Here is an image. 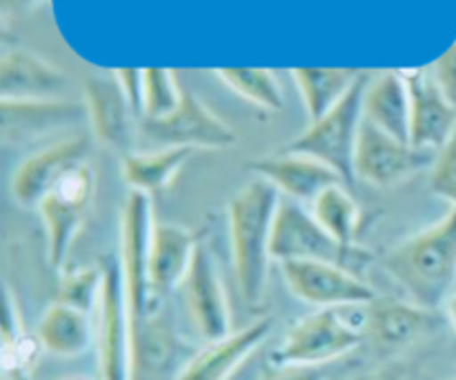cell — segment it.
<instances>
[{
    "label": "cell",
    "instance_id": "cell-1",
    "mask_svg": "<svg viewBox=\"0 0 456 380\" xmlns=\"http://www.w3.org/2000/svg\"><path fill=\"white\" fill-rule=\"evenodd\" d=\"M281 194L263 178L245 182L227 200V234L236 287L248 305H261L272 270V231Z\"/></svg>",
    "mask_w": 456,
    "mask_h": 380
},
{
    "label": "cell",
    "instance_id": "cell-2",
    "mask_svg": "<svg viewBox=\"0 0 456 380\" xmlns=\"http://www.w3.org/2000/svg\"><path fill=\"white\" fill-rule=\"evenodd\" d=\"M381 265L410 301L430 310L445 305L456 289V207L387 249Z\"/></svg>",
    "mask_w": 456,
    "mask_h": 380
},
{
    "label": "cell",
    "instance_id": "cell-3",
    "mask_svg": "<svg viewBox=\"0 0 456 380\" xmlns=\"http://www.w3.org/2000/svg\"><path fill=\"white\" fill-rule=\"evenodd\" d=\"M368 305L316 310L298 319L285 332L267 363L274 365H323L352 354L365 343Z\"/></svg>",
    "mask_w": 456,
    "mask_h": 380
},
{
    "label": "cell",
    "instance_id": "cell-4",
    "mask_svg": "<svg viewBox=\"0 0 456 380\" xmlns=\"http://www.w3.org/2000/svg\"><path fill=\"white\" fill-rule=\"evenodd\" d=\"M368 71H361L356 83L337 107L323 118L310 123V127L289 141L283 150L298 151L330 165L343 181H354V154L363 127V93L370 83Z\"/></svg>",
    "mask_w": 456,
    "mask_h": 380
},
{
    "label": "cell",
    "instance_id": "cell-5",
    "mask_svg": "<svg viewBox=\"0 0 456 380\" xmlns=\"http://www.w3.org/2000/svg\"><path fill=\"white\" fill-rule=\"evenodd\" d=\"M94 196H96V172L92 163L85 160L69 169L36 209L45 227L47 263L58 274L67 270L71 245L87 218Z\"/></svg>",
    "mask_w": 456,
    "mask_h": 380
},
{
    "label": "cell",
    "instance_id": "cell-6",
    "mask_svg": "<svg viewBox=\"0 0 456 380\" xmlns=\"http://www.w3.org/2000/svg\"><path fill=\"white\" fill-rule=\"evenodd\" d=\"M98 378L134 380V319L118 261L105 265L101 298L94 311Z\"/></svg>",
    "mask_w": 456,
    "mask_h": 380
},
{
    "label": "cell",
    "instance_id": "cell-7",
    "mask_svg": "<svg viewBox=\"0 0 456 380\" xmlns=\"http://www.w3.org/2000/svg\"><path fill=\"white\" fill-rule=\"evenodd\" d=\"M151 230H154L151 198L145 194H138V191H129L118 216V265L120 274H123L129 310H132L134 327L160 310L151 298L150 271H147Z\"/></svg>",
    "mask_w": 456,
    "mask_h": 380
},
{
    "label": "cell",
    "instance_id": "cell-8",
    "mask_svg": "<svg viewBox=\"0 0 456 380\" xmlns=\"http://www.w3.org/2000/svg\"><path fill=\"white\" fill-rule=\"evenodd\" d=\"M272 258L274 263L323 261L352 270L350 263H365L370 254L361 247H343L312 216L310 207L281 198L272 231Z\"/></svg>",
    "mask_w": 456,
    "mask_h": 380
},
{
    "label": "cell",
    "instance_id": "cell-9",
    "mask_svg": "<svg viewBox=\"0 0 456 380\" xmlns=\"http://www.w3.org/2000/svg\"><path fill=\"white\" fill-rule=\"evenodd\" d=\"M436 156L403 142L363 120L354 154V178L377 190H392L432 169Z\"/></svg>",
    "mask_w": 456,
    "mask_h": 380
},
{
    "label": "cell",
    "instance_id": "cell-10",
    "mask_svg": "<svg viewBox=\"0 0 456 380\" xmlns=\"http://www.w3.org/2000/svg\"><path fill=\"white\" fill-rule=\"evenodd\" d=\"M281 276L294 298L316 310L370 305L379 298L361 276L337 263L288 261L281 263Z\"/></svg>",
    "mask_w": 456,
    "mask_h": 380
},
{
    "label": "cell",
    "instance_id": "cell-11",
    "mask_svg": "<svg viewBox=\"0 0 456 380\" xmlns=\"http://www.w3.org/2000/svg\"><path fill=\"white\" fill-rule=\"evenodd\" d=\"M145 141L160 147H187V150H230L239 136L234 129L214 114L199 96L183 92V101L172 114L156 120H141Z\"/></svg>",
    "mask_w": 456,
    "mask_h": 380
},
{
    "label": "cell",
    "instance_id": "cell-12",
    "mask_svg": "<svg viewBox=\"0 0 456 380\" xmlns=\"http://www.w3.org/2000/svg\"><path fill=\"white\" fill-rule=\"evenodd\" d=\"M87 125L101 145L125 156L136 151L141 118L125 96L116 71H96L83 83Z\"/></svg>",
    "mask_w": 456,
    "mask_h": 380
},
{
    "label": "cell",
    "instance_id": "cell-13",
    "mask_svg": "<svg viewBox=\"0 0 456 380\" xmlns=\"http://www.w3.org/2000/svg\"><path fill=\"white\" fill-rule=\"evenodd\" d=\"M183 305L196 332L205 343L232 334V314L227 303L225 285L212 249L200 240L194 261L181 285Z\"/></svg>",
    "mask_w": 456,
    "mask_h": 380
},
{
    "label": "cell",
    "instance_id": "cell-14",
    "mask_svg": "<svg viewBox=\"0 0 456 380\" xmlns=\"http://www.w3.org/2000/svg\"><path fill=\"white\" fill-rule=\"evenodd\" d=\"M441 327L439 310H430L414 301L377 298L368 305V329L365 343H370L379 356L401 354L435 334Z\"/></svg>",
    "mask_w": 456,
    "mask_h": 380
},
{
    "label": "cell",
    "instance_id": "cell-15",
    "mask_svg": "<svg viewBox=\"0 0 456 380\" xmlns=\"http://www.w3.org/2000/svg\"><path fill=\"white\" fill-rule=\"evenodd\" d=\"M89 141L83 133H71L27 156L12 176V196L22 209H38L45 196L61 182L69 169L85 163Z\"/></svg>",
    "mask_w": 456,
    "mask_h": 380
},
{
    "label": "cell",
    "instance_id": "cell-16",
    "mask_svg": "<svg viewBox=\"0 0 456 380\" xmlns=\"http://www.w3.org/2000/svg\"><path fill=\"white\" fill-rule=\"evenodd\" d=\"M403 74L410 87V142L439 154L456 132V107L444 93L432 67Z\"/></svg>",
    "mask_w": 456,
    "mask_h": 380
},
{
    "label": "cell",
    "instance_id": "cell-17",
    "mask_svg": "<svg viewBox=\"0 0 456 380\" xmlns=\"http://www.w3.org/2000/svg\"><path fill=\"white\" fill-rule=\"evenodd\" d=\"M248 172L270 182L288 200L301 203L305 207H310L316 196L328 190L330 185L346 182L330 165L321 163L314 156L289 150L249 160Z\"/></svg>",
    "mask_w": 456,
    "mask_h": 380
},
{
    "label": "cell",
    "instance_id": "cell-18",
    "mask_svg": "<svg viewBox=\"0 0 456 380\" xmlns=\"http://www.w3.org/2000/svg\"><path fill=\"white\" fill-rule=\"evenodd\" d=\"M85 120L87 109L83 101H0V138L7 147L40 141Z\"/></svg>",
    "mask_w": 456,
    "mask_h": 380
},
{
    "label": "cell",
    "instance_id": "cell-19",
    "mask_svg": "<svg viewBox=\"0 0 456 380\" xmlns=\"http://www.w3.org/2000/svg\"><path fill=\"white\" fill-rule=\"evenodd\" d=\"M274 320L258 319L218 341L205 343L183 363L174 380H230L240 365L270 338Z\"/></svg>",
    "mask_w": 456,
    "mask_h": 380
},
{
    "label": "cell",
    "instance_id": "cell-20",
    "mask_svg": "<svg viewBox=\"0 0 456 380\" xmlns=\"http://www.w3.org/2000/svg\"><path fill=\"white\" fill-rule=\"evenodd\" d=\"M199 243V236L187 227L176 222H154L147 271H150L151 298L159 307L169 294L181 289Z\"/></svg>",
    "mask_w": 456,
    "mask_h": 380
},
{
    "label": "cell",
    "instance_id": "cell-21",
    "mask_svg": "<svg viewBox=\"0 0 456 380\" xmlns=\"http://www.w3.org/2000/svg\"><path fill=\"white\" fill-rule=\"evenodd\" d=\"M67 76L25 47L4 49L0 58V101L65 98Z\"/></svg>",
    "mask_w": 456,
    "mask_h": 380
},
{
    "label": "cell",
    "instance_id": "cell-22",
    "mask_svg": "<svg viewBox=\"0 0 456 380\" xmlns=\"http://www.w3.org/2000/svg\"><path fill=\"white\" fill-rule=\"evenodd\" d=\"M363 116L396 141L410 142V87L403 71L387 69L370 76L363 93Z\"/></svg>",
    "mask_w": 456,
    "mask_h": 380
},
{
    "label": "cell",
    "instance_id": "cell-23",
    "mask_svg": "<svg viewBox=\"0 0 456 380\" xmlns=\"http://www.w3.org/2000/svg\"><path fill=\"white\" fill-rule=\"evenodd\" d=\"M40 347L56 359H78L96 345L94 314L56 301L43 311L36 332Z\"/></svg>",
    "mask_w": 456,
    "mask_h": 380
},
{
    "label": "cell",
    "instance_id": "cell-24",
    "mask_svg": "<svg viewBox=\"0 0 456 380\" xmlns=\"http://www.w3.org/2000/svg\"><path fill=\"white\" fill-rule=\"evenodd\" d=\"M194 150L187 147H160L154 151H132L120 156V176L129 191H138L150 198L163 194L185 167Z\"/></svg>",
    "mask_w": 456,
    "mask_h": 380
},
{
    "label": "cell",
    "instance_id": "cell-25",
    "mask_svg": "<svg viewBox=\"0 0 456 380\" xmlns=\"http://www.w3.org/2000/svg\"><path fill=\"white\" fill-rule=\"evenodd\" d=\"M361 71L356 69H330V67H297L292 78L297 83L301 101L305 105L310 123L323 118L332 107L346 98Z\"/></svg>",
    "mask_w": 456,
    "mask_h": 380
},
{
    "label": "cell",
    "instance_id": "cell-26",
    "mask_svg": "<svg viewBox=\"0 0 456 380\" xmlns=\"http://www.w3.org/2000/svg\"><path fill=\"white\" fill-rule=\"evenodd\" d=\"M312 216L343 247H356L361 225V207L343 182L330 185L310 205Z\"/></svg>",
    "mask_w": 456,
    "mask_h": 380
},
{
    "label": "cell",
    "instance_id": "cell-27",
    "mask_svg": "<svg viewBox=\"0 0 456 380\" xmlns=\"http://www.w3.org/2000/svg\"><path fill=\"white\" fill-rule=\"evenodd\" d=\"M218 78L234 93L252 105L267 111H281L285 107L283 89L272 69L261 67H223L216 69Z\"/></svg>",
    "mask_w": 456,
    "mask_h": 380
},
{
    "label": "cell",
    "instance_id": "cell-28",
    "mask_svg": "<svg viewBox=\"0 0 456 380\" xmlns=\"http://www.w3.org/2000/svg\"><path fill=\"white\" fill-rule=\"evenodd\" d=\"M58 276H61L58 301L80 311L94 314L98 298H101L102 280H105V265H83L71 267V270L67 267Z\"/></svg>",
    "mask_w": 456,
    "mask_h": 380
},
{
    "label": "cell",
    "instance_id": "cell-29",
    "mask_svg": "<svg viewBox=\"0 0 456 380\" xmlns=\"http://www.w3.org/2000/svg\"><path fill=\"white\" fill-rule=\"evenodd\" d=\"M185 89L178 87L176 78L165 67H147L145 92H142V120H156L172 114L183 101Z\"/></svg>",
    "mask_w": 456,
    "mask_h": 380
},
{
    "label": "cell",
    "instance_id": "cell-30",
    "mask_svg": "<svg viewBox=\"0 0 456 380\" xmlns=\"http://www.w3.org/2000/svg\"><path fill=\"white\" fill-rule=\"evenodd\" d=\"M430 190L432 194L450 203V207H456V132L432 165Z\"/></svg>",
    "mask_w": 456,
    "mask_h": 380
},
{
    "label": "cell",
    "instance_id": "cell-31",
    "mask_svg": "<svg viewBox=\"0 0 456 380\" xmlns=\"http://www.w3.org/2000/svg\"><path fill=\"white\" fill-rule=\"evenodd\" d=\"M258 380H328L319 365H274L267 363Z\"/></svg>",
    "mask_w": 456,
    "mask_h": 380
},
{
    "label": "cell",
    "instance_id": "cell-32",
    "mask_svg": "<svg viewBox=\"0 0 456 380\" xmlns=\"http://www.w3.org/2000/svg\"><path fill=\"white\" fill-rule=\"evenodd\" d=\"M118 76V83L123 87L125 96L132 102L134 111L138 118L142 120V92H145V69H134V67H125V69H114Z\"/></svg>",
    "mask_w": 456,
    "mask_h": 380
},
{
    "label": "cell",
    "instance_id": "cell-33",
    "mask_svg": "<svg viewBox=\"0 0 456 380\" xmlns=\"http://www.w3.org/2000/svg\"><path fill=\"white\" fill-rule=\"evenodd\" d=\"M432 69L448 101L456 107V43L432 65Z\"/></svg>",
    "mask_w": 456,
    "mask_h": 380
},
{
    "label": "cell",
    "instance_id": "cell-34",
    "mask_svg": "<svg viewBox=\"0 0 456 380\" xmlns=\"http://www.w3.org/2000/svg\"><path fill=\"white\" fill-rule=\"evenodd\" d=\"M47 0H0V7H3V16H25V13L36 12L40 4H45Z\"/></svg>",
    "mask_w": 456,
    "mask_h": 380
},
{
    "label": "cell",
    "instance_id": "cell-35",
    "mask_svg": "<svg viewBox=\"0 0 456 380\" xmlns=\"http://www.w3.org/2000/svg\"><path fill=\"white\" fill-rule=\"evenodd\" d=\"M370 380H408V378H405L403 369L386 368V369H381V372L372 374V376H370Z\"/></svg>",
    "mask_w": 456,
    "mask_h": 380
},
{
    "label": "cell",
    "instance_id": "cell-36",
    "mask_svg": "<svg viewBox=\"0 0 456 380\" xmlns=\"http://www.w3.org/2000/svg\"><path fill=\"white\" fill-rule=\"evenodd\" d=\"M445 316H448L450 327H452L454 334H456V289L452 294H450L448 301H445Z\"/></svg>",
    "mask_w": 456,
    "mask_h": 380
},
{
    "label": "cell",
    "instance_id": "cell-37",
    "mask_svg": "<svg viewBox=\"0 0 456 380\" xmlns=\"http://www.w3.org/2000/svg\"><path fill=\"white\" fill-rule=\"evenodd\" d=\"M61 380H101V378H83V376H67V378H61Z\"/></svg>",
    "mask_w": 456,
    "mask_h": 380
},
{
    "label": "cell",
    "instance_id": "cell-38",
    "mask_svg": "<svg viewBox=\"0 0 456 380\" xmlns=\"http://www.w3.org/2000/svg\"><path fill=\"white\" fill-rule=\"evenodd\" d=\"M352 380H370V376H359V378H352Z\"/></svg>",
    "mask_w": 456,
    "mask_h": 380
},
{
    "label": "cell",
    "instance_id": "cell-39",
    "mask_svg": "<svg viewBox=\"0 0 456 380\" xmlns=\"http://www.w3.org/2000/svg\"><path fill=\"white\" fill-rule=\"evenodd\" d=\"M454 380H456V378H454Z\"/></svg>",
    "mask_w": 456,
    "mask_h": 380
}]
</instances>
